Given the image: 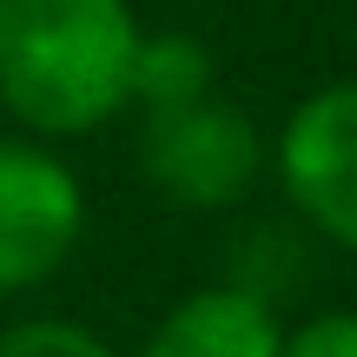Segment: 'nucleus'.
<instances>
[{
  "mask_svg": "<svg viewBox=\"0 0 357 357\" xmlns=\"http://www.w3.org/2000/svg\"><path fill=\"white\" fill-rule=\"evenodd\" d=\"M218 79V60L212 47H205L199 33H178V26H166V33H139V47H132V100L139 113H172V106H192L205 100Z\"/></svg>",
  "mask_w": 357,
  "mask_h": 357,
  "instance_id": "6",
  "label": "nucleus"
},
{
  "mask_svg": "<svg viewBox=\"0 0 357 357\" xmlns=\"http://www.w3.org/2000/svg\"><path fill=\"white\" fill-rule=\"evenodd\" d=\"M278 351H284L278 305H265L225 278L185 291L139 344V357H278Z\"/></svg>",
  "mask_w": 357,
  "mask_h": 357,
  "instance_id": "5",
  "label": "nucleus"
},
{
  "mask_svg": "<svg viewBox=\"0 0 357 357\" xmlns=\"http://www.w3.org/2000/svg\"><path fill=\"white\" fill-rule=\"evenodd\" d=\"M0 357H119L79 318H20L0 331Z\"/></svg>",
  "mask_w": 357,
  "mask_h": 357,
  "instance_id": "8",
  "label": "nucleus"
},
{
  "mask_svg": "<svg viewBox=\"0 0 357 357\" xmlns=\"http://www.w3.org/2000/svg\"><path fill=\"white\" fill-rule=\"evenodd\" d=\"M86 231L79 172L47 139H0V298L33 291Z\"/></svg>",
  "mask_w": 357,
  "mask_h": 357,
  "instance_id": "4",
  "label": "nucleus"
},
{
  "mask_svg": "<svg viewBox=\"0 0 357 357\" xmlns=\"http://www.w3.org/2000/svg\"><path fill=\"white\" fill-rule=\"evenodd\" d=\"M265 132L252 113L205 93L172 113H139V172L166 205L185 212H231L265 178Z\"/></svg>",
  "mask_w": 357,
  "mask_h": 357,
  "instance_id": "2",
  "label": "nucleus"
},
{
  "mask_svg": "<svg viewBox=\"0 0 357 357\" xmlns=\"http://www.w3.org/2000/svg\"><path fill=\"white\" fill-rule=\"evenodd\" d=\"M132 0H0V106L33 139H79L132 100Z\"/></svg>",
  "mask_w": 357,
  "mask_h": 357,
  "instance_id": "1",
  "label": "nucleus"
},
{
  "mask_svg": "<svg viewBox=\"0 0 357 357\" xmlns=\"http://www.w3.org/2000/svg\"><path fill=\"white\" fill-rule=\"evenodd\" d=\"M271 172L298 225L357 258V79H331L284 113Z\"/></svg>",
  "mask_w": 357,
  "mask_h": 357,
  "instance_id": "3",
  "label": "nucleus"
},
{
  "mask_svg": "<svg viewBox=\"0 0 357 357\" xmlns=\"http://www.w3.org/2000/svg\"><path fill=\"white\" fill-rule=\"evenodd\" d=\"M278 357H357V311H318L291 324Z\"/></svg>",
  "mask_w": 357,
  "mask_h": 357,
  "instance_id": "9",
  "label": "nucleus"
},
{
  "mask_svg": "<svg viewBox=\"0 0 357 357\" xmlns=\"http://www.w3.org/2000/svg\"><path fill=\"white\" fill-rule=\"evenodd\" d=\"M311 245L318 238H311L298 218H252V225L231 238L225 284L265 298V305H284V298L305 291V278H311Z\"/></svg>",
  "mask_w": 357,
  "mask_h": 357,
  "instance_id": "7",
  "label": "nucleus"
}]
</instances>
